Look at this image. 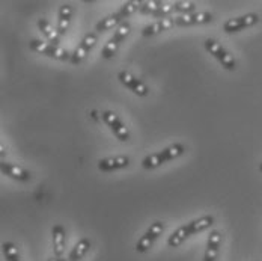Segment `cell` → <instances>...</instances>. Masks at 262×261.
<instances>
[{"mask_svg": "<svg viewBox=\"0 0 262 261\" xmlns=\"http://www.w3.org/2000/svg\"><path fill=\"white\" fill-rule=\"evenodd\" d=\"M212 22V14L210 12H191L184 14L175 18L177 26H193V25H205Z\"/></svg>", "mask_w": 262, "mask_h": 261, "instance_id": "8992f818", "label": "cell"}, {"mask_svg": "<svg viewBox=\"0 0 262 261\" xmlns=\"http://www.w3.org/2000/svg\"><path fill=\"white\" fill-rule=\"evenodd\" d=\"M173 11V3L169 2H161V6L158 8L157 14L154 17H161V18H167V15Z\"/></svg>", "mask_w": 262, "mask_h": 261, "instance_id": "83f0119b", "label": "cell"}, {"mask_svg": "<svg viewBox=\"0 0 262 261\" xmlns=\"http://www.w3.org/2000/svg\"><path fill=\"white\" fill-rule=\"evenodd\" d=\"M130 165V158L127 156H115L107 157L98 162V169L100 171H115V169H121V168H127Z\"/></svg>", "mask_w": 262, "mask_h": 261, "instance_id": "30bf717a", "label": "cell"}, {"mask_svg": "<svg viewBox=\"0 0 262 261\" xmlns=\"http://www.w3.org/2000/svg\"><path fill=\"white\" fill-rule=\"evenodd\" d=\"M2 249H3V254H5L6 261H20L18 249H17V246L12 242H5L2 245Z\"/></svg>", "mask_w": 262, "mask_h": 261, "instance_id": "44dd1931", "label": "cell"}, {"mask_svg": "<svg viewBox=\"0 0 262 261\" xmlns=\"http://www.w3.org/2000/svg\"><path fill=\"white\" fill-rule=\"evenodd\" d=\"M122 17L119 15V12H116V14H112V15H108V17H105L103 18L100 23H97V30L98 32H105V30H110V29H113L115 26H118L119 23H122Z\"/></svg>", "mask_w": 262, "mask_h": 261, "instance_id": "d6986e66", "label": "cell"}, {"mask_svg": "<svg viewBox=\"0 0 262 261\" xmlns=\"http://www.w3.org/2000/svg\"><path fill=\"white\" fill-rule=\"evenodd\" d=\"M38 27L47 36V39L50 43H53L54 46H57V43H59V32H57L56 27H53V25H50L46 18H39L38 20Z\"/></svg>", "mask_w": 262, "mask_h": 261, "instance_id": "2e32d148", "label": "cell"}, {"mask_svg": "<svg viewBox=\"0 0 262 261\" xmlns=\"http://www.w3.org/2000/svg\"><path fill=\"white\" fill-rule=\"evenodd\" d=\"M212 224H214V217L212 216H202V217L194 219L190 224H187V228H188L190 235H193L204 231V230H207V228H210Z\"/></svg>", "mask_w": 262, "mask_h": 261, "instance_id": "9a60e30c", "label": "cell"}, {"mask_svg": "<svg viewBox=\"0 0 262 261\" xmlns=\"http://www.w3.org/2000/svg\"><path fill=\"white\" fill-rule=\"evenodd\" d=\"M131 32V26L127 23V22H122L119 27L116 29V32H115V35H113V39H116V41H124L125 39V36H128V33Z\"/></svg>", "mask_w": 262, "mask_h": 261, "instance_id": "4316f807", "label": "cell"}, {"mask_svg": "<svg viewBox=\"0 0 262 261\" xmlns=\"http://www.w3.org/2000/svg\"><path fill=\"white\" fill-rule=\"evenodd\" d=\"M187 237H190L188 228H187V225H183V227H180L175 233H172V234L169 235L167 245H169L170 248H178L180 245H183V242Z\"/></svg>", "mask_w": 262, "mask_h": 261, "instance_id": "ac0fdd59", "label": "cell"}, {"mask_svg": "<svg viewBox=\"0 0 262 261\" xmlns=\"http://www.w3.org/2000/svg\"><path fill=\"white\" fill-rule=\"evenodd\" d=\"M194 8H196V3L194 2H190V0H178V2H173V9L178 11V12L191 14V11H194Z\"/></svg>", "mask_w": 262, "mask_h": 261, "instance_id": "d4e9b609", "label": "cell"}, {"mask_svg": "<svg viewBox=\"0 0 262 261\" xmlns=\"http://www.w3.org/2000/svg\"><path fill=\"white\" fill-rule=\"evenodd\" d=\"M53 252L57 258H62L65 252V230L62 225H54L52 230Z\"/></svg>", "mask_w": 262, "mask_h": 261, "instance_id": "8fae6325", "label": "cell"}, {"mask_svg": "<svg viewBox=\"0 0 262 261\" xmlns=\"http://www.w3.org/2000/svg\"><path fill=\"white\" fill-rule=\"evenodd\" d=\"M222 243V234L219 231H211L208 237V243H207V251H205V257L204 261H215L219 255V248Z\"/></svg>", "mask_w": 262, "mask_h": 261, "instance_id": "7c38bea8", "label": "cell"}, {"mask_svg": "<svg viewBox=\"0 0 262 261\" xmlns=\"http://www.w3.org/2000/svg\"><path fill=\"white\" fill-rule=\"evenodd\" d=\"M160 6H161V2H158V0H143V2H140L139 11L146 15H156Z\"/></svg>", "mask_w": 262, "mask_h": 261, "instance_id": "7402d4cb", "label": "cell"}, {"mask_svg": "<svg viewBox=\"0 0 262 261\" xmlns=\"http://www.w3.org/2000/svg\"><path fill=\"white\" fill-rule=\"evenodd\" d=\"M259 22V15L258 14H246L243 17H236V18H229L225 25H223V30L228 33H234V32H239L246 27L255 26Z\"/></svg>", "mask_w": 262, "mask_h": 261, "instance_id": "5b68a950", "label": "cell"}, {"mask_svg": "<svg viewBox=\"0 0 262 261\" xmlns=\"http://www.w3.org/2000/svg\"><path fill=\"white\" fill-rule=\"evenodd\" d=\"M163 230H164V224H163V222H154V224L146 230V233L142 235V237L139 238V242L136 243V252L143 254V252L149 251V249L152 248L154 242L161 235Z\"/></svg>", "mask_w": 262, "mask_h": 261, "instance_id": "3957f363", "label": "cell"}, {"mask_svg": "<svg viewBox=\"0 0 262 261\" xmlns=\"http://www.w3.org/2000/svg\"><path fill=\"white\" fill-rule=\"evenodd\" d=\"M119 80H121V83L122 85H125L127 88H130L131 91L134 92V94H137L139 97H146L148 95V88H146V85L145 83H142L139 78H136L131 73L128 71H121L119 73Z\"/></svg>", "mask_w": 262, "mask_h": 261, "instance_id": "ba28073f", "label": "cell"}, {"mask_svg": "<svg viewBox=\"0 0 262 261\" xmlns=\"http://www.w3.org/2000/svg\"><path fill=\"white\" fill-rule=\"evenodd\" d=\"M97 35L95 33H88L83 39H81V43H80L79 46H77V49L74 50V53L71 54V62L73 64H80L84 57H86V54L88 52L97 44Z\"/></svg>", "mask_w": 262, "mask_h": 261, "instance_id": "52a82bcc", "label": "cell"}, {"mask_svg": "<svg viewBox=\"0 0 262 261\" xmlns=\"http://www.w3.org/2000/svg\"><path fill=\"white\" fill-rule=\"evenodd\" d=\"M175 25V20H172V18H161V20H158L156 23H152V25H149V26H146L143 30H142V35L143 36H154V35H157L160 32H164V30H169L170 27Z\"/></svg>", "mask_w": 262, "mask_h": 261, "instance_id": "4fadbf2b", "label": "cell"}, {"mask_svg": "<svg viewBox=\"0 0 262 261\" xmlns=\"http://www.w3.org/2000/svg\"><path fill=\"white\" fill-rule=\"evenodd\" d=\"M89 249H91V240L86 238V237H83V238H80L79 242L76 243V246L73 248V251L70 254V258L73 261L81 260Z\"/></svg>", "mask_w": 262, "mask_h": 261, "instance_id": "e0dca14e", "label": "cell"}, {"mask_svg": "<svg viewBox=\"0 0 262 261\" xmlns=\"http://www.w3.org/2000/svg\"><path fill=\"white\" fill-rule=\"evenodd\" d=\"M184 151H185V148H184L183 144H173V145L164 148L163 150V154L166 157V162H169V160H173V158H177V157L184 154Z\"/></svg>", "mask_w": 262, "mask_h": 261, "instance_id": "603a6c76", "label": "cell"}, {"mask_svg": "<svg viewBox=\"0 0 262 261\" xmlns=\"http://www.w3.org/2000/svg\"><path fill=\"white\" fill-rule=\"evenodd\" d=\"M163 163H166V157L163 154V151H160V153H156V154L145 157L143 162H142V166L145 169H156V168H158Z\"/></svg>", "mask_w": 262, "mask_h": 261, "instance_id": "ffe728a7", "label": "cell"}, {"mask_svg": "<svg viewBox=\"0 0 262 261\" xmlns=\"http://www.w3.org/2000/svg\"><path fill=\"white\" fill-rule=\"evenodd\" d=\"M29 46H30V49L33 52L50 56V57H54V59H59V61L71 59V54L67 52L65 49H62L59 46H54V44H50V43H44V41H39V39H32Z\"/></svg>", "mask_w": 262, "mask_h": 261, "instance_id": "6da1fadb", "label": "cell"}, {"mask_svg": "<svg viewBox=\"0 0 262 261\" xmlns=\"http://www.w3.org/2000/svg\"><path fill=\"white\" fill-rule=\"evenodd\" d=\"M101 116H103L105 124L113 130V133L116 134V137H118L119 140H122V142L130 140V131H128V129L121 123V119L118 118V115H116L115 112L105 110V112H103Z\"/></svg>", "mask_w": 262, "mask_h": 261, "instance_id": "277c9868", "label": "cell"}, {"mask_svg": "<svg viewBox=\"0 0 262 261\" xmlns=\"http://www.w3.org/2000/svg\"><path fill=\"white\" fill-rule=\"evenodd\" d=\"M259 171H261V172H262V163H261V165H259Z\"/></svg>", "mask_w": 262, "mask_h": 261, "instance_id": "f546056e", "label": "cell"}, {"mask_svg": "<svg viewBox=\"0 0 262 261\" xmlns=\"http://www.w3.org/2000/svg\"><path fill=\"white\" fill-rule=\"evenodd\" d=\"M205 49L208 50V52L226 68V70H229V71H234L236 68V62L235 59H234V56L232 54H229V53L226 52L217 41H214V39H205Z\"/></svg>", "mask_w": 262, "mask_h": 261, "instance_id": "7a4b0ae2", "label": "cell"}, {"mask_svg": "<svg viewBox=\"0 0 262 261\" xmlns=\"http://www.w3.org/2000/svg\"><path fill=\"white\" fill-rule=\"evenodd\" d=\"M0 171H2L5 175L11 177V178H14V180H18V182H27V180H30V172L26 171L23 166L14 165V163H6V162H3V163L0 165Z\"/></svg>", "mask_w": 262, "mask_h": 261, "instance_id": "9c48e42d", "label": "cell"}, {"mask_svg": "<svg viewBox=\"0 0 262 261\" xmlns=\"http://www.w3.org/2000/svg\"><path fill=\"white\" fill-rule=\"evenodd\" d=\"M139 8H140V2L139 0H130V2H125L124 6L121 8V11H118V12H119V15L122 18H127V17L133 15Z\"/></svg>", "mask_w": 262, "mask_h": 261, "instance_id": "cb8c5ba5", "label": "cell"}, {"mask_svg": "<svg viewBox=\"0 0 262 261\" xmlns=\"http://www.w3.org/2000/svg\"><path fill=\"white\" fill-rule=\"evenodd\" d=\"M119 41H116V39H110L107 44H105V47L103 49V53H101V56L104 57V59H110V57H113L116 52H118V49H119Z\"/></svg>", "mask_w": 262, "mask_h": 261, "instance_id": "484cf974", "label": "cell"}, {"mask_svg": "<svg viewBox=\"0 0 262 261\" xmlns=\"http://www.w3.org/2000/svg\"><path fill=\"white\" fill-rule=\"evenodd\" d=\"M71 15H73L71 5H62L59 9V23H57L59 35H65L68 32V27L71 23Z\"/></svg>", "mask_w": 262, "mask_h": 261, "instance_id": "5bb4252c", "label": "cell"}, {"mask_svg": "<svg viewBox=\"0 0 262 261\" xmlns=\"http://www.w3.org/2000/svg\"><path fill=\"white\" fill-rule=\"evenodd\" d=\"M49 261H73L70 257L68 258H57V257H54V258H50Z\"/></svg>", "mask_w": 262, "mask_h": 261, "instance_id": "f1b7e54d", "label": "cell"}]
</instances>
